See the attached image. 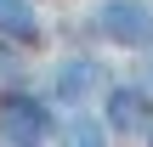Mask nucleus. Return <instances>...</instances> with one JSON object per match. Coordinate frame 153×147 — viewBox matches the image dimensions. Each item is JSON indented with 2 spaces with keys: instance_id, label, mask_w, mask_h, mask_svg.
<instances>
[{
  "instance_id": "obj_1",
  "label": "nucleus",
  "mask_w": 153,
  "mask_h": 147,
  "mask_svg": "<svg viewBox=\"0 0 153 147\" xmlns=\"http://www.w3.org/2000/svg\"><path fill=\"white\" fill-rule=\"evenodd\" d=\"M57 102L45 85L23 79V85H0V142L6 147H34V142H57Z\"/></svg>"
},
{
  "instance_id": "obj_2",
  "label": "nucleus",
  "mask_w": 153,
  "mask_h": 147,
  "mask_svg": "<svg viewBox=\"0 0 153 147\" xmlns=\"http://www.w3.org/2000/svg\"><path fill=\"white\" fill-rule=\"evenodd\" d=\"M85 28L108 51H153V0H97L85 11Z\"/></svg>"
},
{
  "instance_id": "obj_3",
  "label": "nucleus",
  "mask_w": 153,
  "mask_h": 147,
  "mask_svg": "<svg viewBox=\"0 0 153 147\" xmlns=\"http://www.w3.org/2000/svg\"><path fill=\"white\" fill-rule=\"evenodd\" d=\"M108 79H114V74H108L102 51H91V45H68V51H57V57H51L45 91H51V102H57V108H79V102H97Z\"/></svg>"
},
{
  "instance_id": "obj_4",
  "label": "nucleus",
  "mask_w": 153,
  "mask_h": 147,
  "mask_svg": "<svg viewBox=\"0 0 153 147\" xmlns=\"http://www.w3.org/2000/svg\"><path fill=\"white\" fill-rule=\"evenodd\" d=\"M97 102H102L97 113H102V125H108L114 142H136V136L148 130V119H153V91H148L142 74H136V79H108Z\"/></svg>"
},
{
  "instance_id": "obj_5",
  "label": "nucleus",
  "mask_w": 153,
  "mask_h": 147,
  "mask_svg": "<svg viewBox=\"0 0 153 147\" xmlns=\"http://www.w3.org/2000/svg\"><path fill=\"white\" fill-rule=\"evenodd\" d=\"M45 11H40V0H0V40H11V45H45Z\"/></svg>"
},
{
  "instance_id": "obj_6",
  "label": "nucleus",
  "mask_w": 153,
  "mask_h": 147,
  "mask_svg": "<svg viewBox=\"0 0 153 147\" xmlns=\"http://www.w3.org/2000/svg\"><path fill=\"white\" fill-rule=\"evenodd\" d=\"M57 142H68V147H102V142H114V136H108L102 113H97L91 102H79V108H62V113H57Z\"/></svg>"
},
{
  "instance_id": "obj_7",
  "label": "nucleus",
  "mask_w": 153,
  "mask_h": 147,
  "mask_svg": "<svg viewBox=\"0 0 153 147\" xmlns=\"http://www.w3.org/2000/svg\"><path fill=\"white\" fill-rule=\"evenodd\" d=\"M23 79H34V68H28V45L0 40V85H23Z\"/></svg>"
},
{
  "instance_id": "obj_8",
  "label": "nucleus",
  "mask_w": 153,
  "mask_h": 147,
  "mask_svg": "<svg viewBox=\"0 0 153 147\" xmlns=\"http://www.w3.org/2000/svg\"><path fill=\"white\" fill-rule=\"evenodd\" d=\"M142 79H148V91H153V51H142Z\"/></svg>"
},
{
  "instance_id": "obj_9",
  "label": "nucleus",
  "mask_w": 153,
  "mask_h": 147,
  "mask_svg": "<svg viewBox=\"0 0 153 147\" xmlns=\"http://www.w3.org/2000/svg\"><path fill=\"white\" fill-rule=\"evenodd\" d=\"M142 142H153V119H148V130H142Z\"/></svg>"
}]
</instances>
